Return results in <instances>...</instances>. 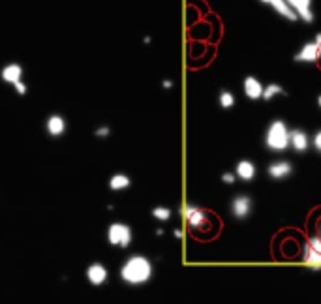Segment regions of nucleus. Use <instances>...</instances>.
<instances>
[{
    "instance_id": "nucleus-1",
    "label": "nucleus",
    "mask_w": 321,
    "mask_h": 304,
    "mask_svg": "<svg viewBox=\"0 0 321 304\" xmlns=\"http://www.w3.org/2000/svg\"><path fill=\"white\" fill-rule=\"evenodd\" d=\"M152 276V263L145 255H130L120 267V278L130 286L146 284Z\"/></svg>"
},
{
    "instance_id": "nucleus-2",
    "label": "nucleus",
    "mask_w": 321,
    "mask_h": 304,
    "mask_svg": "<svg viewBox=\"0 0 321 304\" xmlns=\"http://www.w3.org/2000/svg\"><path fill=\"white\" fill-rule=\"evenodd\" d=\"M265 145L273 152H284L289 149V130L284 121H273L265 133Z\"/></svg>"
},
{
    "instance_id": "nucleus-3",
    "label": "nucleus",
    "mask_w": 321,
    "mask_h": 304,
    "mask_svg": "<svg viewBox=\"0 0 321 304\" xmlns=\"http://www.w3.org/2000/svg\"><path fill=\"white\" fill-rule=\"evenodd\" d=\"M107 241L113 246L128 248L132 244V229H130V225L120 224V222L111 224L109 229H107Z\"/></svg>"
},
{
    "instance_id": "nucleus-4",
    "label": "nucleus",
    "mask_w": 321,
    "mask_h": 304,
    "mask_svg": "<svg viewBox=\"0 0 321 304\" xmlns=\"http://www.w3.org/2000/svg\"><path fill=\"white\" fill-rule=\"evenodd\" d=\"M181 213H182V216L186 218L188 225H190L193 231H209L210 229L209 218H207V214H205L201 208L193 207V205H184Z\"/></svg>"
},
{
    "instance_id": "nucleus-5",
    "label": "nucleus",
    "mask_w": 321,
    "mask_h": 304,
    "mask_svg": "<svg viewBox=\"0 0 321 304\" xmlns=\"http://www.w3.org/2000/svg\"><path fill=\"white\" fill-rule=\"evenodd\" d=\"M43 130L49 137H55L59 139L62 137L68 130V121L64 119V115H60V113H51V115H47L45 122H43Z\"/></svg>"
},
{
    "instance_id": "nucleus-6",
    "label": "nucleus",
    "mask_w": 321,
    "mask_h": 304,
    "mask_svg": "<svg viewBox=\"0 0 321 304\" xmlns=\"http://www.w3.org/2000/svg\"><path fill=\"white\" fill-rule=\"evenodd\" d=\"M303 259H304V263L310 265L314 270L321 269V239L319 237H312V239L306 242Z\"/></svg>"
},
{
    "instance_id": "nucleus-7",
    "label": "nucleus",
    "mask_w": 321,
    "mask_h": 304,
    "mask_svg": "<svg viewBox=\"0 0 321 304\" xmlns=\"http://www.w3.org/2000/svg\"><path fill=\"white\" fill-rule=\"evenodd\" d=\"M23 77H24V68L21 62L12 60V62H6L0 68V79L10 86H13L19 81H23Z\"/></svg>"
},
{
    "instance_id": "nucleus-8",
    "label": "nucleus",
    "mask_w": 321,
    "mask_h": 304,
    "mask_svg": "<svg viewBox=\"0 0 321 304\" xmlns=\"http://www.w3.org/2000/svg\"><path fill=\"white\" fill-rule=\"evenodd\" d=\"M287 4L293 8V12L297 13L304 23H312L314 21V13H312V0H286Z\"/></svg>"
},
{
    "instance_id": "nucleus-9",
    "label": "nucleus",
    "mask_w": 321,
    "mask_h": 304,
    "mask_svg": "<svg viewBox=\"0 0 321 304\" xmlns=\"http://www.w3.org/2000/svg\"><path fill=\"white\" fill-rule=\"evenodd\" d=\"M87 280L92 284V286H102V284H105L107 282V276H109V272H107V269H105L102 263H92L87 267Z\"/></svg>"
},
{
    "instance_id": "nucleus-10",
    "label": "nucleus",
    "mask_w": 321,
    "mask_h": 304,
    "mask_svg": "<svg viewBox=\"0 0 321 304\" xmlns=\"http://www.w3.org/2000/svg\"><path fill=\"white\" fill-rule=\"evenodd\" d=\"M252 211V199L248 195H237L231 201V213L235 218H246Z\"/></svg>"
},
{
    "instance_id": "nucleus-11",
    "label": "nucleus",
    "mask_w": 321,
    "mask_h": 304,
    "mask_svg": "<svg viewBox=\"0 0 321 304\" xmlns=\"http://www.w3.org/2000/svg\"><path fill=\"white\" fill-rule=\"evenodd\" d=\"M263 4H269L276 13H280L282 17H286L287 21H297V13L293 12V8L287 4L286 0H259Z\"/></svg>"
},
{
    "instance_id": "nucleus-12",
    "label": "nucleus",
    "mask_w": 321,
    "mask_h": 304,
    "mask_svg": "<svg viewBox=\"0 0 321 304\" xmlns=\"http://www.w3.org/2000/svg\"><path fill=\"white\" fill-rule=\"evenodd\" d=\"M289 147L295 152H304L310 147V139L303 130H289Z\"/></svg>"
},
{
    "instance_id": "nucleus-13",
    "label": "nucleus",
    "mask_w": 321,
    "mask_h": 304,
    "mask_svg": "<svg viewBox=\"0 0 321 304\" xmlns=\"http://www.w3.org/2000/svg\"><path fill=\"white\" fill-rule=\"evenodd\" d=\"M319 58V49L315 45V41H310V43H304L301 47V51L295 55V60L297 62H315Z\"/></svg>"
},
{
    "instance_id": "nucleus-14",
    "label": "nucleus",
    "mask_w": 321,
    "mask_h": 304,
    "mask_svg": "<svg viewBox=\"0 0 321 304\" xmlns=\"http://www.w3.org/2000/svg\"><path fill=\"white\" fill-rule=\"evenodd\" d=\"M242 88H244L246 98H250V100H259V98H263V90H265V86L261 85V81H257L256 77H252V75L244 79Z\"/></svg>"
},
{
    "instance_id": "nucleus-15",
    "label": "nucleus",
    "mask_w": 321,
    "mask_h": 304,
    "mask_svg": "<svg viewBox=\"0 0 321 304\" xmlns=\"http://www.w3.org/2000/svg\"><path fill=\"white\" fill-rule=\"evenodd\" d=\"M293 171V166L289 161L282 160V161H275V163H270L267 173H269L270 178H275V180H280V178H286L289 177Z\"/></svg>"
},
{
    "instance_id": "nucleus-16",
    "label": "nucleus",
    "mask_w": 321,
    "mask_h": 304,
    "mask_svg": "<svg viewBox=\"0 0 321 304\" xmlns=\"http://www.w3.org/2000/svg\"><path fill=\"white\" fill-rule=\"evenodd\" d=\"M235 173H237V177L240 178V180H252V178L256 177V166L252 163L250 160H240L239 163H237V169H235Z\"/></svg>"
},
{
    "instance_id": "nucleus-17",
    "label": "nucleus",
    "mask_w": 321,
    "mask_h": 304,
    "mask_svg": "<svg viewBox=\"0 0 321 304\" xmlns=\"http://www.w3.org/2000/svg\"><path fill=\"white\" fill-rule=\"evenodd\" d=\"M130 184H132V178H130L126 173H115V175H111V178H109V188H111L113 192H122V190L130 188Z\"/></svg>"
},
{
    "instance_id": "nucleus-18",
    "label": "nucleus",
    "mask_w": 321,
    "mask_h": 304,
    "mask_svg": "<svg viewBox=\"0 0 321 304\" xmlns=\"http://www.w3.org/2000/svg\"><path fill=\"white\" fill-rule=\"evenodd\" d=\"M278 94H284V88H282L280 85H276V83H273V85H267L265 86V90H263V100H273L275 96H278Z\"/></svg>"
},
{
    "instance_id": "nucleus-19",
    "label": "nucleus",
    "mask_w": 321,
    "mask_h": 304,
    "mask_svg": "<svg viewBox=\"0 0 321 304\" xmlns=\"http://www.w3.org/2000/svg\"><path fill=\"white\" fill-rule=\"evenodd\" d=\"M220 105H222L224 109L233 107V105H235V96L229 90H222V92H220Z\"/></svg>"
},
{
    "instance_id": "nucleus-20",
    "label": "nucleus",
    "mask_w": 321,
    "mask_h": 304,
    "mask_svg": "<svg viewBox=\"0 0 321 304\" xmlns=\"http://www.w3.org/2000/svg\"><path fill=\"white\" fill-rule=\"evenodd\" d=\"M152 216L156 220H160V222H167L171 218V211L167 207H156L152 208Z\"/></svg>"
},
{
    "instance_id": "nucleus-21",
    "label": "nucleus",
    "mask_w": 321,
    "mask_h": 304,
    "mask_svg": "<svg viewBox=\"0 0 321 304\" xmlns=\"http://www.w3.org/2000/svg\"><path fill=\"white\" fill-rule=\"evenodd\" d=\"M94 135L96 137H109L111 135V128L107 126V124H100V126H96V130H94Z\"/></svg>"
},
{
    "instance_id": "nucleus-22",
    "label": "nucleus",
    "mask_w": 321,
    "mask_h": 304,
    "mask_svg": "<svg viewBox=\"0 0 321 304\" xmlns=\"http://www.w3.org/2000/svg\"><path fill=\"white\" fill-rule=\"evenodd\" d=\"M12 88H13L15 92H17L19 96H27V94H29V85H27L24 81H19V83H15V85H13Z\"/></svg>"
},
{
    "instance_id": "nucleus-23",
    "label": "nucleus",
    "mask_w": 321,
    "mask_h": 304,
    "mask_svg": "<svg viewBox=\"0 0 321 304\" xmlns=\"http://www.w3.org/2000/svg\"><path fill=\"white\" fill-rule=\"evenodd\" d=\"M312 145H314V149L317 150V152H321V130L314 135V141H312Z\"/></svg>"
},
{
    "instance_id": "nucleus-24",
    "label": "nucleus",
    "mask_w": 321,
    "mask_h": 304,
    "mask_svg": "<svg viewBox=\"0 0 321 304\" xmlns=\"http://www.w3.org/2000/svg\"><path fill=\"white\" fill-rule=\"evenodd\" d=\"M222 180L226 184H233L235 182V175H231V173H224V175H222Z\"/></svg>"
},
{
    "instance_id": "nucleus-25",
    "label": "nucleus",
    "mask_w": 321,
    "mask_h": 304,
    "mask_svg": "<svg viewBox=\"0 0 321 304\" xmlns=\"http://www.w3.org/2000/svg\"><path fill=\"white\" fill-rule=\"evenodd\" d=\"M315 45L319 49V57H321V34H315Z\"/></svg>"
},
{
    "instance_id": "nucleus-26",
    "label": "nucleus",
    "mask_w": 321,
    "mask_h": 304,
    "mask_svg": "<svg viewBox=\"0 0 321 304\" xmlns=\"http://www.w3.org/2000/svg\"><path fill=\"white\" fill-rule=\"evenodd\" d=\"M171 86H173V83H171L169 79H165L164 81V88H171Z\"/></svg>"
},
{
    "instance_id": "nucleus-27",
    "label": "nucleus",
    "mask_w": 321,
    "mask_h": 304,
    "mask_svg": "<svg viewBox=\"0 0 321 304\" xmlns=\"http://www.w3.org/2000/svg\"><path fill=\"white\" fill-rule=\"evenodd\" d=\"M315 237H319V239H321V220L317 222V235H315Z\"/></svg>"
},
{
    "instance_id": "nucleus-28",
    "label": "nucleus",
    "mask_w": 321,
    "mask_h": 304,
    "mask_svg": "<svg viewBox=\"0 0 321 304\" xmlns=\"http://www.w3.org/2000/svg\"><path fill=\"white\" fill-rule=\"evenodd\" d=\"M317 104H319V107H321V96H319V98H317Z\"/></svg>"
}]
</instances>
